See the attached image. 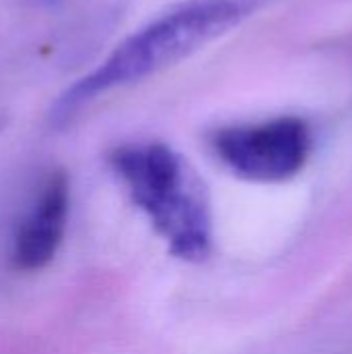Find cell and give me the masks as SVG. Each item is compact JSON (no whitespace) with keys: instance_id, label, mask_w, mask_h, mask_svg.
<instances>
[{"instance_id":"obj_1","label":"cell","mask_w":352,"mask_h":354,"mask_svg":"<svg viewBox=\"0 0 352 354\" xmlns=\"http://www.w3.org/2000/svg\"><path fill=\"white\" fill-rule=\"evenodd\" d=\"M251 8L241 0H187L120 41L93 71L68 85L52 104L48 120L66 127L108 91L139 83L189 58L237 27Z\"/></svg>"},{"instance_id":"obj_2","label":"cell","mask_w":352,"mask_h":354,"mask_svg":"<svg viewBox=\"0 0 352 354\" xmlns=\"http://www.w3.org/2000/svg\"><path fill=\"white\" fill-rule=\"evenodd\" d=\"M108 162L174 257L193 263L207 259L212 253L207 191L180 153L164 143H133L116 147Z\"/></svg>"},{"instance_id":"obj_3","label":"cell","mask_w":352,"mask_h":354,"mask_svg":"<svg viewBox=\"0 0 352 354\" xmlns=\"http://www.w3.org/2000/svg\"><path fill=\"white\" fill-rule=\"evenodd\" d=\"M212 147L232 174L253 183H282L305 168L313 133L305 118L278 116L218 129Z\"/></svg>"},{"instance_id":"obj_4","label":"cell","mask_w":352,"mask_h":354,"mask_svg":"<svg viewBox=\"0 0 352 354\" xmlns=\"http://www.w3.org/2000/svg\"><path fill=\"white\" fill-rule=\"evenodd\" d=\"M71 205V185L62 170L52 172L12 232L10 263L19 272L46 268L64 236Z\"/></svg>"},{"instance_id":"obj_5","label":"cell","mask_w":352,"mask_h":354,"mask_svg":"<svg viewBox=\"0 0 352 354\" xmlns=\"http://www.w3.org/2000/svg\"><path fill=\"white\" fill-rule=\"evenodd\" d=\"M19 2L29 6V8H52V6H58L66 0H19Z\"/></svg>"},{"instance_id":"obj_6","label":"cell","mask_w":352,"mask_h":354,"mask_svg":"<svg viewBox=\"0 0 352 354\" xmlns=\"http://www.w3.org/2000/svg\"><path fill=\"white\" fill-rule=\"evenodd\" d=\"M4 127H6V116H4V114H0V131H2Z\"/></svg>"}]
</instances>
